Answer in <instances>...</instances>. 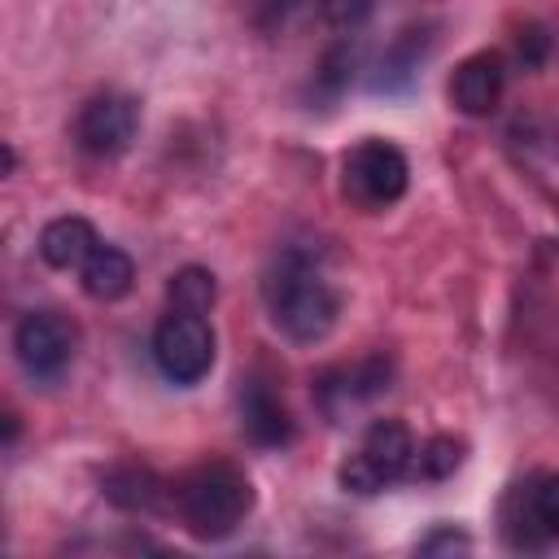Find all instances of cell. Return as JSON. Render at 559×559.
<instances>
[{"label": "cell", "instance_id": "cell-1", "mask_svg": "<svg viewBox=\"0 0 559 559\" xmlns=\"http://www.w3.org/2000/svg\"><path fill=\"white\" fill-rule=\"evenodd\" d=\"M262 301L271 310V323L297 345L323 341L341 314L336 288L328 284V275L306 249H284L271 258L262 275Z\"/></svg>", "mask_w": 559, "mask_h": 559}, {"label": "cell", "instance_id": "cell-2", "mask_svg": "<svg viewBox=\"0 0 559 559\" xmlns=\"http://www.w3.org/2000/svg\"><path fill=\"white\" fill-rule=\"evenodd\" d=\"M175 507H179V520L192 537L218 542V537L240 528V520L253 507V489L236 467L205 463V467H192L175 485Z\"/></svg>", "mask_w": 559, "mask_h": 559}, {"label": "cell", "instance_id": "cell-3", "mask_svg": "<svg viewBox=\"0 0 559 559\" xmlns=\"http://www.w3.org/2000/svg\"><path fill=\"white\" fill-rule=\"evenodd\" d=\"M415 467V437L402 419H376L362 432V445L336 467V480L345 493L371 498L380 489H389L393 480H402Z\"/></svg>", "mask_w": 559, "mask_h": 559}, {"label": "cell", "instance_id": "cell-4", "mask_svg": "<svg viewBox=\"0 0 559 559\" xmlns=\"http://www.w3.org/2000/svg\"><path fill=\"white\" fill-rule=\"evenodd\" d=\"M153 362L170 384H197L210 376L214 367V328L205 314L192 310H170L157 328H153Z\"/></svg>", "mask_w": 559, "mask_h": 559}, {"label": "cell", "instance_id": "cell-5", "mask_svg": "<svg viewBox=\"0 0 559 559\" xmlns=\"http://www.w3.org/2000/svg\"><path fill=\"white\" fill-rule=\"evenodd\" d=\"M341 183H345V197L354 205H367V210H384L393 205L406 183H411V166H406V153L389 140H362L345 153L341 162Z\"/></svg>", "mask_w": 559, "mask_h": 559}, {"label": "cell", "instance_id": "cell-6", "mask_svg": "<svg viewBox=\"0 0 559 559\" xmlns=\"http://www.w3.org/2000/svg\"><path fill=\"white\" fill-rule=\"evenodd\" d=\"M74 349H79V332L57 310H31L13 328V354L31 380H44V384L61 380L66 367L74 362Z\"/></svg>", "mask_w": 559, "mask_h": 559}, {"label": "cell", "instance_id": "cell-7", "mask_svg": "<svg viewBox=\"0 0 559 559\" xmlns=\"http://www.w3.org/2000/svg\"><path fill=\"white\" fill-rule=\"evenodd\" d=\"M502 520H507L502 524L507 542L520 550H537L555 542L559 537V472L537 476L524 489H511L502 502Z\"/></svg>", "mask_w": 559, "mask_h": 559}, {"label": "cell", "instance_id": "cell-8", "mask_svg": "<svg viewBox=\"0 0 559 559\" xmlns=\"http://www.w3.org/2000/svg\"><path fill=\"white\" fill-rule=\"evenodd\" d=\"M140 131V105L122 92H100L92 96L83 109H79V122H74V140L83 153L92 157H118L131 148Z\"/></svg>", "mask_w": 559, "mask_h": 559}, {"label": "cell", "instance_id": "cell-9", "mask_svg": "<svg viewBox=\"0 0 559 559\" xmlns=\"http://www.w3.org/2000/svg\"><path fill=\"white\" fill-rule=\"evenodd\" d=\"M389 380H393V362L380 358V354H371V358H362L354 367H332L328 376H319L314 397H319V406H323L328 419H341L345 411L380 397L389 389Z\"/></svg>", "mask_w": 559, "mask_h": 559}, {"label": "cell", "instance_id": "cell-10", "mask_svg": "<svg viewBox=\"0 0 559 559\" xmlns=\"http://www.w3.org/2000/svg\"><path fill=\"white\" fill-rule=\"evenodd\" d=\"M502 79H507V70H502V57L498 52H472V57H463L459 70H454V79H450L454 109L467 114V118L493 114V105L502 96Z\"/></svg>", "mask_w": 559, "mask_h": 559}, {"label": "cell", "instance_id": "cell-11", "mask_svg": "<svg viewBox=\"0 0 559 559\" xmlns=\"http://www.w3.org/2000/svg\"><path fill=\"white\" fill-rule=\"evenodd\" d=\"M240 428H245V437L253 441V445H262V450H280V445H288L293 441V415H288V406L275 397V389H266L262 380H249L245 389H240Z\"/></svg>", "mask_w": 559, "mask_h": 559}, {"label": "cell", "instance_id": "cell-12", "mask_svg": "<svg viewBox=\"0 0 559 559\" xmlns=\"http://www.w3.org/2000/svg\"><path fill=\"white\" fill-rule=\"evenodd\" d=\"M432 52V26H406L380 57L376 74H371V87L376 92H406L424 66V57Z\"/></svg>", "mask_w": 559, "mask_h": 559}, {"label": "cell", "instance_id": "cell-13", "mask_svg": "<svg viewBox=\"0 0 559 559\" xmlns=\"http://www.w3.org/2000/svg\"><path fill=\"white\" fill-rule=\"evenodd\" d=\"M96 245H100L96 227L87 218H79V214H61V218L44 223V231H39V258L52 271H79L92 258Z\"/></svg>", "mask_w": 559, "mask_h": 559}, {"label": "cell", "instance_id": "cell-14", "mask_svg": "<svg viewBox=\"0 0 559 559\" xmlns=\"http://www.w3.org/2000/svg\"><path fill=\"white\" fill-rule=\"evenodd\" d=\"M79 284H83V293H87L92 301H118V297H127L131 284H135V262H131L127 249L100 240V245L92 249V258L79 266Z\"/></svg>", "mask_w": 559, "mask_h": 559}, {"label": "cell", "instance_id": "cell-15", "mask_svg": "<svg viewBox=\"0 0 559 559\" xmlns=\"http://www.w3.org/2000/svg\"><path fill=\"white\" fill-rule=\"evenodd\" d=\"M105 498L114 507H122V511H157L162 498H166V485L148 467L127 463V467H114L105 476Z\"/></svg>", "mask_w": 559, "mask_h": 559}, {"label": "cell", "instance_id": "cell-16", "mask_svg": "<svg viewBox=\"0 0 559 559\" xmlns=\"http://www.w3.org/2000/svg\"><path fill=\"white\" fill-rule=\"evenodd\" d=\"M166 297H170V310L210 314V306L218 301V280H214V271H205V266H183V271L170 275Z\"/></svg>", "mask_w": 559, "mask_h": 559}, {"label": "cell", "instance_id": "cell-17", "mask_svg": "<svg viewBox=\"0 0 559 559\" xmlns=\"http://www.w3.org/2000/svg\"><path fill=\"white\" fill-rule=\"evenodd\" d=\"M459 463H463V441H454V437H428L419 450H415V476H424V480H445V476H454L459 472Z\"/></svg>", "mask_w": 559, "mask_h": 559}, {"label": "cell", "instance_id": "cell-18", "mask_svg": "<svg viewBox=\"0 0 559 559\" xmlns=\"http://www.w3.org/2000/svg\"><path fill=\"white\" fill-rule=\"evenodd\" d=\"M349 79H354V44H332L328 52H323V61H319V70H314V92L319 96H328V100H336L345 87H349Z\"/></svg>", "mask_w": 559, "mask_h": 559}, {"label": "cell", "instance_id": "cell-19", "mask_svg": "<svg viewBox=\"0 0 559 559\" xmlns=\"http://www.w3.org/2000/svg\"><path fill=\"white\" fill-rule=\"evenodd\" d=\"M319 13L336 31H358L376 13V0H319Z\"/></svg>", "mask_w": 559, "mask_h": 559}, {"label": "cell", "instance_id": "cell-20", "mask_svg": "<svg viewBox=\"0 0 559 559\" xmlns=\"http://www.w3.org/2000/svg\"><path fill=\"white\" fill-rule=\"evenodd\" d=\"M306 4H310V0H253V22H258V31L275 35V31H284Z\"/></svg>", "mask_w": 559, "mask_h": 559}, {"label": "cell", "instance_id": "cell-21", "mask_svg": "<svg viewBox=\"0 0 559 559\" xmlns=\"http://www.w3.org/2000/svg\"><path fill=\"white\" fill-rule=\"evenodd\" d=\"M463 555V550H472V537L463 533V528H454V524H441V528H432L424 542H419V555Z\"/></svg>", "mask_w": 559, "mask_h": 559}, {"label": "cell", "instance_id": "cell-22", "mask_svg": "<svg viewBox=\"0 0 559 559\" xmlns=\"http://www.w3.org/2000/svg\"><path fill=\"white\" fill-rule=\"evenodd\" d=\"M546 52H550V35H546L542 26H524L520 39H515V57H520V66H524V70H537V66L546 61Z\"/></svg>", "mask_w": 559, "mask_h": 559}, {"label": "cell", "instance_id": "cell-23", "mask_svg": "<svg viewBox=\"0 0 559 559\" xmlns=\"http://www.w3.org/2000/svg\"><path fill=\"white\" fill-rule=\"evenodd\" d=\"M17 441V415H4V445Z\"/></svg>", "mask_w": 559, "mask_h": 559}]
</instances>
